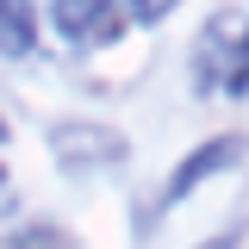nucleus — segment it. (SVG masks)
Segmentation results:
<instances>
[{
    "mask_svg": "<svg viewBox=\"0 0 249 249\" xmlns=\"http://www.w3.org/2000/svg\"><path fill=\"white\" fill-rule=\"evenodd\" d=\"M243 150H249V143L237 137V131H231V137H212V143H199V150H193V156L181 162V168L168 175V199H187L193 187H206L212 175L237 168V162H243Z\"/></svg>",
    "mask_w": 249,
    "mask_h": 249,
    "instance_id": "2",
    "label": "nucleus"
},
{
    "mask_svg": "<svg viewBox=\"0 0 249 249\" xmlns=\"http://www.w3.org/2000/svg\"><path fill=\"white\" fill-rule=\"evenodd\" d=\"M0 143H6V119H0Z\"/></svg>",
    "mask_w": 249,
    "mask_h": 249,
    "instance_id": "8",
    "label": "nucleus"
},
{
    "mask_svg": "<svg viewBox=\"0 0 249 249\" xmlns=\"http://www.w3.org/2000/svg\"><path fill=\"white\" fill-rule=\"evenodd\" d=\"M199 249H237V243H231V237H212V243H199Z\"/></svg>",
    "mask_w": 249,
    "mask_h": 249,
    "instance_id": "7",
    "label": "nucleus"
},
{
    "mask_svg": "<svg viewBox=\"0 0 249 249\" xmlns=\"http://www.w3.org/2000/svg\"><path fill=\"white\" fill-rule=\"evenodd\" d=\"M0 181H6V168H0Z\"/></svg>",
    "mask_w": 249,
    "mask_h": 249,
    "instance_id": "9",
    "label": "nucleus"
},
{
    "mask_svg": "<svg viewBox=\"0 0 249 249\" xmlns=\"http://www.w3.org/2000/svg\"><path fill=\"white\" fill-rule=\"evenodd\" d=\"M31 50H37L31 0H0V56H31Z\"/></svg>",
    "mask_w": 249,
    "mask_h": 249,
    "instance_id": "3",
    "label": "nucleus"
},
{
    "mask_svg": "<svg viewBox=\"0 0 249 249\" xmlns=\"http://www.w3.org/2000/svg\"><path fill=\"white\" fill-rule=\"evenodd\" d=\"M50 150H56L62 168H112V162H124V143L112 124H93V119H75V124H56L50 131Z\"/></svg>",
    "mask_w": 249,
    "mask_h": 249,
    "instance_id": "1",
    "label": "nucleus"
},
{
    "mask_svg": "<svg viewBox=\"0 0 249 249\" xmlns=\"http://www.w3.org/2000/svg\"><path fill=\"white\" fill-rule=\"evenodd\" d=\"M218 88L224 93H249V19H243V37L224 50V69H218Z\"/></svg>",
    "mask_w": 249,
    "mask_h": 249,
    "instance_id": "5",
    "label": "nucleus"
},
{
    "mask_svg": "<svg viewBox=\"0 0 249 249\" xmlns=\"http://www.w3.org/2000/svg\"><path fill=\"white\" fill-rule=\"evenodd\" d=\"M168 13H175V0H131V19H143V25L150 19H168Z\"/></svg>",
    "mask_w": 249,
    "mask_h": 249,
    "instance_id": "6",
    "label": "nucleus"
},
{
    "mask_svg": "<svg viewBox=\"0 0 249 249\" xmlns=\"http://www.w3.org/2000/svg\"><path fill=\"white\" fill-rule=\"evenodd\" d=\"M112 0H56L50 6V19H56V31L62 37H88L93 25H100V13H106Z\"/></svg>",
    "mask_w": 249,
    "mask_h": 249,
    "instance_id": "4",
    "label": "nucleus"
}]
</instances>
